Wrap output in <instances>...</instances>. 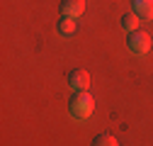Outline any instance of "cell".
Instances as JSON below:
<instances>
[{
  "mask_svg": "<svg viewBox=\"0 0 153 146\" xmlns=\"http://www.w3.org/2000/svg\"><path fill=\"white\" fill-rule=\"evenodd\" d=\"M92 146H119V144H117V139L112 134H97L92 139Z\"/></svg>",
  "mask_w": 153,
  "mask_h": 146,
  "instance_id": "7",
  "label": "cell"
},
{
  "mask_svg": "<svg viewBox=\"0 0 153 146\" xmlns=\"http://www.w3.org/2000/svg\"><path fill=\"white\" fill-rule=\"evenodd\" d=\"M68 85L73 90H88L90 85V76H88V71L85 68H73L68 73Z\"/></svg>",
  "mask_w": 153,
  "mask_h": 146,
  "instance_id": "4",
  "label": "cell"
},
{
  "mask_svg": "<svg viewBox=\"0 0 153 146\" xmlns=\"http://www.w3.org/2000/svg\"><path fill=\"white\" fill-rule=\"evenodd\" d=\"M68 110H71V115L75 119H85L92 115V110H95V100L90 93H85V90H75V93L71 95L68 100Z\"/></svg>",
  "mask_w": 153,
  "mask_h": 146,
  "instance_id": "1",
  "label": "cell"
},
{
  "mask_svg": "<svg viewBox=\"0 0 153 146\" xmlns=\"http://www.w3.org/2000/svg\"><path fill=\"white\" fill-rule=\"evenodd\" d=\"M85 12V0H61V15L68 20H78Z\"/></svg>",
  "mask_w": 153,
  "mask_h": 146,
  "instance_id": "3",
  "label": "cell"
},
{
  "mask_svg": "<svg viewBox=\"0 0 153 146\" xmlns=\"http://www.w3.org/2000/svg\"><path fill=\"white\" fill-rule=\"evenodd\" d=\"M126 46L131 49V54H148V49H151V36L146 34V32H141V29H136V32H129L126 34Z\"/></svg>",
  "mask_w": 153,
  "mask_h": 146,
  "instance_id": "2",
  "label": "cell"
},
{
  "mask_svg": "<svg viewBox=\"0 0 153 146\" xmlns=\"http://www.w3.org/2000/svg\"><path fill=\"white\" fill-rule=\"evenodd\" d=\"M131 10H134L136 17L151 20L153 17V0H131Z\"/></svg>",
  "mask_w": 153,
  "mask_h": 146,
  "instance_id": "5",
  "label": "cell"
},
{
  "mask_svg": "<svg viewBox=\"0 0 153 146\" xmlns=\"http://www.w3.org/2000/svg\"><path fill=\"white\" fill-rule=\"evenodd\" d=\"M59 32H61L63 36H71V34L75 32V20H68V17H61V20H59Z\"/></svg>",
  "mask_w": 153,
  "mask_h": 146,
  "instance_id": "6",
  "label": "cell"
},
{
  "mask_svg": "<svg viewBox=\"0 0 153 146\" xmlns=\"http://www.w3.org/2000/svg\"><path fill=\"white\" fill-rule=\"evenodd\" d=\"M122 27H124L126 32H136V27H139V17L131 15V12H126V15L122 17Z\"/></svg>",
  "mask_w": 153,
  "mask_h": 146,
  "instance_id": "8",
  "label": "cell"
}]
</instances>
